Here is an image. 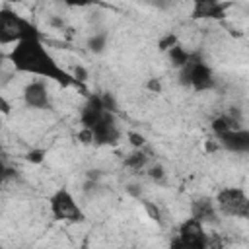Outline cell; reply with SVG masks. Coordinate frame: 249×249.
I'll return each instance as SVG.
<instances>
[{"label":"cell","instance_id":"5bb4252c","mask_svg":"<svg viewBox=\"0 0 249 249\" xmlns=\"http://www.w3.org/2000/svg\"><path fill=\"white\" fill-rule=\"evenodd\" d=\"M89 45H91L93 51H101L103 45H105V35H95V37L89 41Z\"/></svg>","mask_w":249,"mask_h":249},{"label":"cell","instance_id":"30bf717a","mask_svg":"<svg viewBox=\"0 0 249 249\" xmlns=\"http://www.w3.org/2000/svg\"><path fill=\"white\" fill-rule=\"evenodd\" d=\"M107 109L103 107V103H101V99L99 97H89L88 99V103L84 105V109H82V113H80V119H82V124H84V128H91L101 117H103V113H105Z\"/></svg>","mask_w":249,"mask_h":249},{"label":"cell","instance_id":"e0dca14e","mask_svg":"<svg viewBox=\"0 0 249 249\" xmlns=\"http://www.w3.org/2000/svg\"><path fill=\"white\" fill-rule=\"evenodd\" d=\"M0 111H2V113H10V103H8L2 95H0Z\"/></svg>","mask_w":249,"mask_h":249},{"label":"cell","instance_id":"5b68a950","mask_svg":"<svg viewBox=\"0 0 249 249\" xmlns=\"http://www.w3.org/2000/svg\"><path fill=\"white\" fill-rule=\"evenodd\" d=\"M49 208H51V214L60 222H82L86 218L76 198L66 189H58L49 198Z\"/></svg>","mask_w":249,"mask_h":249},{"label":"cell","instance_id":"d6986e66","mask_svg":"<svg viewBox=\"0 0 249 249\" xmlns=\"http://www.w3.org/2000/svg\"><path fill=\"white\" fill-rule=\"evenodd\" d=\"M130 142L134 144V146H142V136H138V134H130Z\"/></svg>","mask_w":249,"mask_h":249},{"label":"cell","instance_id":"ffe728a7","mask_svg":"<svg viewBox=\"0 0 249 249\" xmlns=\"http://www.w3.org/2000/svg\"><path fill=\"white\" fill-rule=\"evenodd\" d=\"M4 60H6V56H4V54H2V53H0V68H2V66H4Z\"/></svg>","mask_w":249,"mask_h":249},{"label":"cell","instance_id":"ac0fdd59","mask_svg":"<svg viewBox=\"0 0 249 249\" xmlns=\"http://www.w3.org/2000/svg\"><path fill=\"white\" fill-rule=\"evenodd\" d=\"M29 160L31 161H41L43 160V152H29Z\"/></svg>","mask_w":249,"mask_h":249},{"label":"cell","instance_id":"9c48e42d","mask_svg":"<svg viewBox=\"0 0 249 249\" xmlns=\"http://www.w3.org/2000/svg\"><path fill=\"white\" fill-rule=\"evenodd\" d=\"M218 140H220V144H222L224 148H228V150H231V152L243 154V152L249 150V132L243 130V128L230 130V132H226L224 136H220Z\"/></svg>","mask_w":249,"mask_h":249},{"label":"cell","instance_id":"9a60e30c","mask_svg":"<svg viewBox=\"0 0 249 249\" xmlns=\"http://www.w3.org/2000/svg\"><path fill=\"white\" fill-rule=\"evenodd\" d=\"M8 175H10V169L6 167V163H4V160L0 158V185H2L4 181H6V177H8Z\"/></svg>","mask_w":249,"mask_h":249},{"label":"cell","instance_id":"277c9868","mask_svg":"<svg viewBox=\"0 0 249 249\" xmlns=\"http://www.w3.org/2000/svg\"><path fill=\"white\" fill-rule=\"evenodd\" d=\"M224 214L233 218H247L249 216V198L243 189L239 187H228L222 189L214 202Z\"/></svg>","mask_w":249,"mask_h":249},{"label":"cell","instance_id":"8fae6325","mask_svg":"<svg viewBox=\"0 0 249 249\" xmlns=\"http://www.w3.org/2000/svg\"><path fill=\"white\" fill-rule=\"evenodd\" d=\"M228 8V4L222 2H214V0H198L193 6V18H224V10Z\"/></svg>","mask_w":249,"mask_h":249},{"label":"cell","instance_id":"6da1fadb","mask_svg":"<svg viewBox=\"0 0 249 249\" xmlns=\"http://www.w3.org/2000/svg\"><path fill=\"white\" fill-rule=\"evenodd\" d=\"M8 60L19 72L35 74V76H43V78H51V80L60 82L62 86H68V84H74L76 82V78H72L66 70H62L56 64V60L45 49L41 37H33V39H25V41L18 43L10 51Z\"/></svg>","mask_w":249,"mask_h":249},{"label":"cell","instance_id":"7c38bea8","mask_svg":"<svg viewBox=\"0 0 249 249\" xmlns=\"http://www.w3.org/2000/svg\"><path fill=\"white\" fill-rule=\"evenodd\" d=\"M216 216V204L212 202V200H208V198H198V200H195L193 202V216L191 218H195V220H198V222H208V220H212Z\"/></svg>","mask_w":249,"mask_h":249},{"label":"cell","instance_id":"ba28073f","mask_svg":"<svg viewBox=\"0 0 249 249\" xmlns=\"http://www.w3.org/2000/svg\"><path fill=\"white\" fill-rule=\"evenodd\" d=\"M23 99L33 109H45L49 107V91L43 82H31L23 89Z\"/></svg>","mask_w":249,"mask_h":249},{"label":"cell","instance_id":"2e32d148","mask_svg":"<svg viewBox=\"0 0 249 249\" xmlns=\"http://www.w3.org/2000/svg\"><path fill=\"white\" fill-rule=\"evenodd\" d=\"M150 175H152L154 179H160V177L163 175V169H161L160 165H158V167H152V169H150Z\"/></svg>","mask_w":249,"mask_h":249},{"label":"cell","instance_id":"8992f818","mask_svg":"<svg viewBox=\"0 0 249 249\" xmlns=\"http://www.w3.org/2000/svg\"><path fill=\"white\" fill-rule=\"evenodd\" d=\"M175 237L185 245H191L196 249H208V235L204 231V226L195 218H187L185 222H181Z\"/></svg>","mask_w":249,"mask_h":249},{"label":"cell","instance_id":"52a82bcc","mask_svg":"<svg viewBox=\"0 0 249 249\" xmlns=\"http://www.w3.org/2000/svg\"><path fill=\"white\" fill-rule=\"evenodd\" d=\"M89 134H91V142H97V144H115L119 140V136H121V130H119V124H117L113 113L111 111H105L103 117L89 128Z\"/></svg>","mask_w":249,"mask_h":249},{"label":"cell","instance_id":"3957f363","mask_svg":"<svg viewBox=\"0 0 249 249\" xmlns=\"http://www.w3.org/2000/svg\"><path fill=\"white\" fill-rule=\"evenodd\" d=\"M181 82L195 88L196 91H206L216 84L210 66L204 64L202 58L195 53H191V58L181 66Z\"/></svg>","mask_w":249,"mask_h":249},{"label":"cell","instance_id":"4fadbf2b","mask_svg":"<svg viewBox=\"0 0 249 249\" xmlns=\"http://www.w3.org/2000/svg\"><path fill=\"white\" fill-rule=\"evenodd\" d=\"M146 160H148V156L138 150V152H134V154H130V156L126 158V165L132 167V169H140V167H144Z\"/></svg>","mask_w":249,"mask_h":249},{"label":"cell","instance_id":"7a4b0ae2","mask_svg":"<svg viewBox=\"0 0 249 249\" xmlns=\"http://www.w3.org/2000/svg\"><path fill=\"white\" fill-rule=\"evenodd\" d=\"M33 37H41V33L29 19L19 16L12 8L0 10V45H18Z\"/></svg>","mask_w":249,"mask_h":249}]
</instances>
